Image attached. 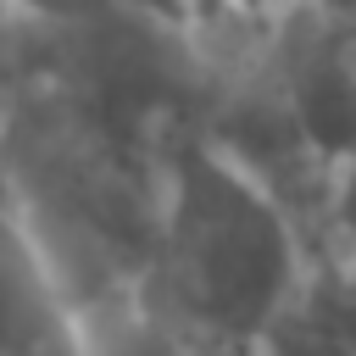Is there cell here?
<instances>
[{"instance_id": "obj_1", "label": "cell", "mask_w": 356, "mask_h": 356, "mask_svg": "<svg viewBox=\"0 0 356 356\" xmlns=\"http://www.w3.org/2000/svg\"><path fill=\"white\" fill-rule=\"evenodd\" d=\"M317 245L300 217L206 128L184 117L161 145L150 306L195 356H250L289 295L306 284Z\"/></svg>"}, {"instance_id": "obj_2", "label": "cell", "mask_w": 356, "mask_h": 356, "mask_svg": "<svg viewBox=\"0 0 356 356\" xmlns=\"http://www.w3.org/2000/svg\"><path fill=\"white\" fill-rule=\"evenodd\" d=\"M0 356H95L89 323L44 250L0 150Z\"/></svg>"}, {"instance_id": "obj_3", "label": "cell", "mask_w": 356, "mask_h": 356, "mask_svg": "<svg viewBox=\"0 0 356 356\" xmlns=\"http://www.w3.org/2000/svg\"><path fill=\"white\" fill-rule=\"evenodd\" d=\"M250 356H356V261L317 256Z\"/></svg>"}, {"instance_id": "obj_4", "label": "cell", "mask_w": 356, "mask_h": 356, "mask_svg": "<svg viewBox=\"0 0 356 356\" xmlns=\"http://www.w3.org/2000/svg\"><path fill=\"white\" fill-rule=\"evenodd\" d=\"M323 256L356 261V156L328 167L323 189Z\"/></svg>"}, {"instance_id": "obj_5", "label": "cell", "mask_w": 356, "mask_h": 356, "mask_svg": "<svg viewBox=\"0 0 356 356\" xmlns=\"http://www.w3.org/2000/svg\"><path fill=\"white\" fill-rule=\"evenodd\" d=\"M312 0H195V28H284L289 17H300Z\"/></svg>"}, {"instance_id": "obj_6", "label": "cell", "mask_w": 356, "mask_h": 356, "mask_svg": "<svg viewBox=\"0 0 356 356\" xmlns=\"http://www.w3.org/2000/svg\"><path fill=\"white\" fill-rule=\"evenodd\" d=\"M122 11L134 17H150L161 28H178V33H195V0H117Z\"/></svg>"}]
</instances>
